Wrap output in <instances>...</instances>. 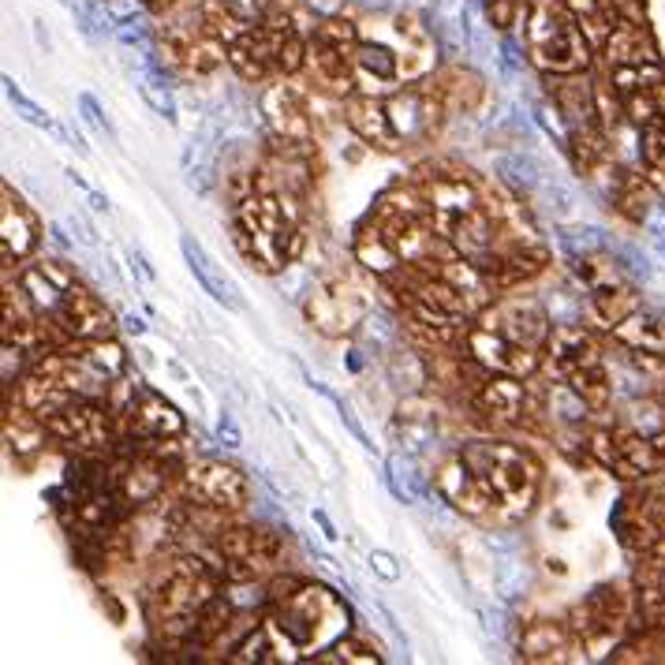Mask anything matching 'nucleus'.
Wrapping results in <instances>:
<instances>
[{"mask_svg":"<svg viewBox=\"0 0 665 665\" xmlns=\"http://www.w3.org/2000/svg\"><path fill=\"white\" fill-rule=\"evenodd\" d=\"M460 453L486 479V486H490V494L497 501V516L524 520L527 512L535 509L538 490H542V467L531 456V449L501 438H479L467 441Z\"/></svg>","mask_w":665,"mask_h":665,"instance_id":"obj_1","label":"nucleus"},{"mask_svg":"<svg viewBox=\"0 0 665 665\" xmlns=\"http://www.w3.org/2000/svg\"><path fill=\"white\" fill-rule=\"evenodd\" d=\"M303 318L311 322L314 333H322V337H355L363 322L370 318V299L363 296V288L352 284L348 277H337V273H329V277H318L311 281L307 288V296H303Z\"/></svg>","mask_w":665,"mask_h":665,"instance_id":"obj_2","label":"nucleus"},{"mask_svg":"<svg viewBox=\"0 0 665 665\" xmlns=\"http://www.w3.org/2000/svg\"><path fill=\"white\" fill-rule=\"evenodd\" d=\"M180 490H184V501L213 512H240L251 505V482H247V475L236 464L213 460V456L191 460L180 471Z\"/></svg>","mask_w":665,"mask_h":665,"instance_id":"obj_3","label":"nucleus"},{"mask_svg":"<svg viewBox=\"0 0 665 665\" xmlns=\"http://www.w3.org/2000/svg\"><path fill=\"white\" fill-rule=\"evenodd\" d=\"M460 348H464L475 363H482L490 374H512V378H524V382L538 378L542 367H546V352H542V348L516 344V340H509L505 333L482 326L479 318L467 322L464 337H460Z\"/></svg>","mask_w":665,"mask_h":665,"instance_id":"obj_4","label":"nucleus"},{"mask_svg":"<svg viewBox=\"0 0 665 665\" xmlns=\"http://www.w3.org/2000/svg\"><path fill=\"white\" fill-rule=\"evenodd\" d=\"M45 426H49V438L64 441L79 453H101L116 438L113 408H109V400L98 397H75L64 411L45 419Z\"/></svg>","mask_w":665,"mask_h":665,"instance_id":"obj_5","label":"nucleus"},{"mask_svg":"<svg viewBox=\"0 0 665 665\" xmlns=\"http://www.w3.org/2000/svg\"><path fill=\"white\" fill-rule=\"evenodd\" d=\"M434 494L445 509H453L464 520H486L497 512V501L490 494V486L475 467L467 464L464 453L441 456V464L434 467Z\"/></svg>","mask_w":665,"mask_h":665,"instance_id":"obj_6","label":"nucleus"},{"mask_svg":"<svg viewBox=\"0 0 665 665\" xmlns=\"http://www.w3.org/2000/svg\"><path fill=\"white\" fill-rule=\"evenodd\" d=\"M49 326H53V337H57L60 348H68V344L109 340L116 333V318L90 288L75 284V288L64 292L57 311L49 314Z\"/></svg>","mask_w":665,"mask_h":665,"instance_id":"obj_7","label":"nucleus"},{"mask_svg":"<svg viewBox=\"0 0 665 665\" xmlns=\"http://www.w3.org/2000/svg\"><path fill=\"white\" fill-rule=\"evenodd\" d=\"M482 326L497 329V333H505L509 340L516 344H527V348H542L546 352V340H550V329H553V318H550V307L535 296H497L486 311L479 314Z\"/></svg>","mask_w":665,"mask_h":665,"instance_id":"obj_8","label":"nucleus"},{"mask_svg":"<svg viewBox=\"0 0 665 665\" xmlns=\"http://www.w3.org/2000/svg\"><path fill=\"white\" fill-rule=\"evenodd\" d=\"M120 426H128L131 434H139L142 441H172L187 434L184 411L176 408L172 400H165L154 385L135 382V397H131V411L124 419H116Z\"/></svg>","mask_w":665,"mask_h":665,"instance_id":"obj_9","label":"nucleus"},{"mask_svg":"<svg viewBox=\"0 0 665 665\" xmlns=\"http://www.w3.org/2000/svg\"><path fill=\"white\" fill-rule=\"evenodd\" d=\"M393 438H397L400 453L423 456L430 453V445H438L441 438V408L430 400L426 389L404 393L393 415Z\"/></svg>","mask_w":665,"mask_h":665,"instance_id":"obj_10","label":"nucleus"},{"mask_svg":"<svg viewBox=\"0 0 665 665\" xmlns=\"http://www.w3.org/2000/svg\"><path fill=\"white\" fill-rule=\"evenodd\" d=\"M602 340H598L591 322H553L550 340H546V367L557 374V382L580 367L602 363Z\"/></svg>","mask_w":665,"mask_h":665,"instance_id":"obj_11","label":"nucleus"},{"mask_svg":"<svg viewBox=\"0 0 665 665\" xmlns=\"http://www.w3.org/2000/svg\"><path fill=\"white\" fill-rule=\"evenodd\" d=\"M344 124L355 139L367 150H382V154H397L400 150V131L389 116L385 98H370V94H348L344 98Z\"/></svg>","mask_w":665,"mask_h":665,"instance_id":"obj_12","label":"nucleus"},{"mask_svg":"<svg viewBox=\"0 0 665 665\" xmlns=\"http://www.w3.org/2000/svg\"><path fill=\"white\" fill-rule=\"evenodd\" d=\"M527 400H531V382L512 378V374H490V378L471 393V408L479 411V415H486L490 423L524 426Z\"/></svg>","mask_w":665,"mask_h":665,"instance_id":"obj_13","label":"nucleus"},{"mask_svg":"<svg viewBox=\"0 0 665 665\" xmlns=\"http://www.w3.org/2000/svg\"><path fill=\"white\" fill-rule=\"evenodd\" d=\"M643 307L639 288L628 281V273H613L606 281H598L595 288H587V322L602 333H613V326H621L632 311Z\"/></svg>","mask_w":665,"mask_h":665,"instance_id":"obj_14","label":"nucleus"},{"mask_svg":"<svg viewBox=\"0 0 665 665\" xmlns=\"http://www.w3.org/2000/svg\"><path fill=\"white\" fill-rule=\"evenodd\" d=\"M400 79V57L393 49L378 42H359L355 45V90L370 94V98H389L397 94Z\"/></svg>","mask_w":665,"mask_h":665,"instance_id":"obj_15","label":"nucleus"},{"mask_svg":"<svg viewBox=\"0 0 665 665\" xmlns=\"http://www.w3.org/2000/svg\"><path fill=\"white\" fill-rule=\"evenodd\" d=\"M494 176L505 191H516L520 199H535V191L546 184L550 165L531 150V146H516V150H501L494 161Z\"/></svg>","mask_w":665,"mask_h":665,"instance_id":"obj_16","label":"nucleus"},{"mask_svg":"<svg viewBox=\"0 0 665 665\" xmlns=\"http://www.w3.org/2000/svg\"><path fill=\"white\" fill-rule=\"evenodd\" d=\"M576 647V632L561 621H531L516 636V651L524 662H565Z\"/></svg>","mask_w":665,"mask_h":665,"instance_id":"obj_17","label":"nucleus"},{"mask_svg":"<svg viewBox=\"0 0 665 665\" xmlns=\"http://www.w3.org/2000/svg\"><path fill=\"white\" fill-rule=\"evenodd\" d=\"M0 195H4V206H0V243L12 247L19 258H27L42 243V221H38V213L30 210L19 195H12L8 184H4Z\"/></svg>","mask_w":665,"mask_h":665,"instance_id":"obj_18","label":"nucleus"},{"mask_svg":"<svg viewBox=\"0 0 665 665\" xmlns=\"http://www.w3.org/2000/svg\"><path fill=\"white\" fill-rule=\"evenodd\" d=\"M180 251H184V262L191 269V277L202 284V292L213 299V303H221L225 311H247V303L240 299V292L228 284V277H221V269L213 266V258L206 255V247H202L195 236H180Z\"/></svg>","mask_w":665,"mask_h":665,"instance_id":"obj_19","label":"nucleus"},{"mask_svg":"<svg viewBox=\"0 0 665 665\" xmlns=\"http://www.w3.org/2000/svg\"><path fill=\"white\" fill-rule=\"evenodd\" d=\"M613 344L621 348H639V352H662L665 355V314L654 307H639L624 318L621 326H613Z\"/></svg>","mask_w":665,"mask_h":665,"instance_id":"obj_20","label":"nucleus"},{"mask_svg":"<svg viewBox=\"0 0 665 665\" xmlns=\"http://www.w3.org/2000/svg\"><path fill=\"white\" fill-rule=\"evenodd\" d=\"M531 206H535L538 213L553 217V225H568V221H576V206H580V199H576V191H572L565 180L546 176V184L535 191Z\"/></svg>","mask_w":665,"mask_h":665,"instance_id":"obj_21","label":"nucleus"},{"mask_svg":"<svg viewBox=\"0 0 665 665\" xmlns=\"http://www.w3.org/2000/svg\"><path fill=\"white\" fill-rule=\"evenodd\" d=\"M15 284L27 292V299L42 314H53L60 307V299H64V288H60V284L53 281V277H49L38 262H30V266L19 269V273H15Z\"/></svg>","mask_w":665,"mask_h":665,"instance_id":"obj_22","label":"nucleus"},{"mask_svg":"<svg viewBox=\"0 0 665 665\" xmlns=\"http://www.w3.org/2000/svg\"><path fill=\"white\" fill-rule=\"evenodd\" d=\"M83 355H86V363L98 370L105 382H120V378L128 374V352H124V344H120L116 337L83 344Z\"/></svg>","mask_w":665,"mask_h":665,"instance_id":"obj_23","label":"nucleus"},{"mask_svg":"<svg viewBox=\"0 0 665 665\" xmlns=\"http://www.w3.org/2000/svg\"><path fill=\"white\" fill-rule=\"evenodd\" d=\"M303 374H307V370H303ZM307 385H311V389H314V393H318V397H326L329 404L337 408V415H340V423H344V430H348V434H352V438L359 441V445H363L367 453H378V445H374V438H370V434H367V426H363V423H359V419H355V411L348 408V404H344V397H340V393H333V389H329L326 382H314L311 374H307Z\"/></svg>","mask_w":665,"mask_h":665,"instance_id":"obj_24","label":"nucleus"},{"mask_svg":"<svg viewBox=\"0 0 665 665\" xmlns=\"http://www.w3.org/2000/svg\"><path fill=\"white\" fill-rule=\"evenodd\" d=\"M4 94H8V101H12V105H15V109H19V113H23V120H27V124H34V128H42V131H57V124H53V116L45 113L42 105H34V101H30L27 94H23L19 86H15L12 75H4Z\"/></svg>","mask_w":665,"mask_h":665,"instance_id":"obj_25","label":"nucleus"},{"mask_svg":"<svg viewBox=\"0 0 665 665\" xmlns=\"http://www.w3.org/2000/svg\"><path fill=\"white\" fill-rule=\"evenodd\" d=\"M337 662H355V665H374L382 662V651H378V643H370L363 636H344L337 639Z\"/></svg>","mask_w":665,"mask_h":665,"instance_id":"obj_26","label":"nucleus"},{"mask_svg":"<svg viewBox=\"0 0 665 665\" xmlns=\"http://www.w3.org/2000/svg\"><path fill=\"white\" fill-rule=\"evenodd\" d=\"M79 116H83V124L86 128H94L98 135H105V139L113 142H120V135H116V128H113V120L105 116V109H101L98 101H94V94H79Z\"/></svg>","mask_w":665,"mask_h":665,"instance_id":"obj_27","label":"nucleus"},{"mask_svg":"<svg viewBox=\"0 0 665 665\" xmlns=\"http://www.w3.org/2000/svg\"><path fill=\"white\" fill-rule=\"evenodd\" d=\"M139 94L146 98V105H150L157 116H165V120H169L172 128L180 124V109H176V101H172L169 86H165V83H142Z\"/></svg>","mask_w":665,"mask_h":665,"instance_id":"obj_28","label":"nucleus"},{"mask_svg":"<svg viewBox=\"0 0 665 665\" xmlns=\"http://www.w3.org/2000/svg\"><path fill=\"white\" fill-rule=\"evenodd\" d=\"M367 568L378 576V580L385 583H400L404 580V568H400L397 561V553H389V550H370L367 553Z\"/></svg>","mask_w":665,"mask_h":665,"instance_id":"obj_29","label":"nucleus"},{"mask_svg":"<svg viewBox=\"0 0 665 665\" xmlns=\"http://www.w3.org/2000/svg\"><path fill=\"white\" fill-rule=\"evenodd\" d=\"M38 266H42L45 273H49V277H53V281H57L60 288H64V292L79 284V269L68 266V262H64V258H60V255H45V258H38Z\"/></svg>","mask_w":665,"mask_h":665,"instance_id":"obj_30","label":"nucleus"},{"mask_svg":"<svg viewBox=\"0 0 665 665\" xmlns=\"http://www.w3.org/2000/svg\"><path fill=\"white\" fill-rule=\"evenodd\" d=\"M516 12H520V0H494V4L486 8V19H490L494 30L509 34V30L516 27Z\"/></svg>","mask_w":665,"mask_h":665,"instance_id":"obj_31","label":"nucleus"},{"mask_svg":"<svg viewBox=\"0 0 665 665\" xmlns=\"http://www.w3.org/2000/svg\"><path fill=\"white\" fill-rule=\"evenodd\" d=\"M217 438L225 441V449H240L243 445L240 423L232 419V411H221V419H217Z\"/></svg>","mask_w":665,"mask_h":665,"instance_id":"obj_32","label":"nucleus"},{"mask_svg":"<svg viewBox=\"0 0 665 665\" xmlns=\"http://www.w3.org/2000/svg\"><path fill=\"white\" fill-rule=\"evenodd\" d=\"M68 228H71V232H79V243H83V247H98V228L90 225L83 213L68 217Z\"/></svg>","mask_w":665,"mask_h":665,"instance_id":"obj_33","label":"nucleus"},{"mask_svg":"<svg viewBox=\"0 0 665 665\" xmlns=\"http://www.w3.org/2000/svg\"><path fill=\"white\" fill-rule=\"evenodd\" d=\"M131 273H135V281H146V284L157 281V269L150 266V258L142 255V251H131Z\"/></svg>","mask_w":665,"mask_h":665,"instance_id":"obj_34","label":"nucleus"},{"mask_svg":"<svg viewBox=\"0 0 665 665\" xmlns=\"http://www.w3.org/2000/svg\"><path fill=\"white\" fill-rule=\"evenodd\" d=\"M311 520L318 524V531H322V538H326V542H340V531H337V524H333V516H329L326 509H318V505H314Z\"/></svg>","mask_w":665,"mask_h":665,"instance_id":"obj_35","label":"nucleus"},{"mask_svg":"<svg viewBox=\"0 0 665 665\" xmlns=\"http://www.w3.org/2000/svg\"><path fill=\"white\" fill-rule=\"evenodd\" d=\"M643 557H647V561H651L654 568H662L665 572V531L658 538H654L651 546H647V553H643Z\"/></svg>","mask_w":665,"mask_h":665,"instance_id":"obj_36","label":"nucleus"},{"mask_svg":"<svg viewBox=\"0 0 665 665\" xmlns=\"http://www.w3.org/2000/svg\"><path fill=\"white\" fill-rule=\"evenodd\" d=\"M165 370H169V374H172V378H176L180 385H191V382H195V378H191V370H187L184 363H180V359H172V355H165Z\"/></svg>","mask_w":665,"mask_h":665,"instance_id":"obj_37","label":"nucleus"},{"mask_svg":"<svg viewBox=\"0 0 665 665\" xmlns=\"http://www.w3.org/2000/svg\"><path fill=\"white\" fill-rule=\"evenodd\" d=\"M49 243H53L57 251H71V240H68V232H64V225H60V221H53V225H49Z\"/></svg>","mask_w":665,"mask_h":665,"instance_id":"obj_38","label":"nucleus"},{"mask_svg":"<svg viewBox=\"0 0 665 665\" xmlns=\"http://www.w3.org/2000/svg\"><path fill=\"white\" fill-rule=\"evenodd\" d=\"M120 326L128 329V333H135V337H142V333H146V322H142V318H135V314H124V318H120Z\"/></svg>","mask_w":665,"mask_h":665,"instance_id":"obj_39","label":"nucleus"},{"mask_svg":"<svg viewBox=\"0 0 665 665\" xmlns=\"http://www.w3.org/2000/svg\"><path fill=\"white\" fill-rule=\"evenodd\" d=\"M86 202H90V210H94V213H109V199H105L101 191H90V195H86Z\"/></svg>","mask_w":665,"mask_h":665,"instance_id":"obj_40","label":"nucleus"},{"mask_svg":"<svg viewBox=\"0 0 665 665\" xmlns=\"http://www.w3.org/2000/svg\"><path fill=\"white\" fill-rule=\"evenodd\" d=\"M546 572H553V576H561V580H565V576H568V565L561 561V557H546Z\"/></svg>","mask_w":665,"mask_h":665,"instance_id":"obj_41","label":"nucleus"},{"mask_svg":"<svg viewBox=\"0 0 665 665\" xmlns=\"http://www.w3.org/2000/svg\"><path fill=\"white\" fill-rule=\"evenodd\" d=\"M68 184H71V187H79L83 195H90V191H94V187H90V184H86V180H83V172H75V169H68Z\"/></svg>","mask_w":665,"mask_h":665,"instance_id":"obj_42","label":"nucleus"},{"mask_svg":"<svg viewBox=\"0 0 665 665\" xmlns=\"http://www.w3.org/2000/svg\"><path fill=\"white\" fill-rule=\"evenodd\" d=\"M45 23H34V34H38V45H42V49H49V30H42Z\"/></svg>","mask_w":665,"mask_h":665,"instance_id":"obj_43","label":"nucleus"},{"mask_svg":"<svg viewBox=\"0 0 665 665\" xmlns=\"http://www.w3.org/2000/svg\"><path fill=\"white\" fill-rule=\"evenodd\" d=\"M142 8H157V4H161V0H139Z\"/></svg>","mask_w":665,"mask_h":665,"instance_id":"obj_44","label":"nucleus"},{"mask_svg":"<svg viewBox=\"0 0 665 665\" xmlns=\"http://www.w3.org/2000/svg\"><path fill=\"white\" fill-rule=\"evenodd\" d=\"M658 251L665 255V236H658Z\"/></svg>","mask_w":665,"mask_h":665,"instance_id":"obj_45","label":"nucleus"}]
</instances>
